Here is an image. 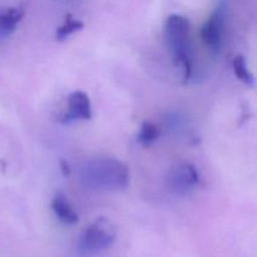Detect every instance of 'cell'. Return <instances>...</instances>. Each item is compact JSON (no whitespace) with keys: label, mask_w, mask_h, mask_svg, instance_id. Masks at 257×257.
Returning <instances> with one entry per match:
<instances>
[{"label":"cell","mask_w":257,"mask_h":257,"mask_svg":"<svg viewBox=\"0 0 257 257\" xmlns=\"http://www.w3.org/2000/svg\"><path fill=\"white\" fill-rule=\"evenodd\" d=\"M82 182L92 190H124L130 183V171L119 160L98 157L88 161L82 170Z\"/></svg>","instance_id":"cell-1"},{"label":"cell","mask_w":257,"mask_h":257,"mask_svg":"<svg viewBox=\"0 0 257 257\" xmlns=\"http://www.w3.org/2000/svg\"><path fill=\"white\" fill-rule=\"evenodd\" d=\"M190 20L180 14H172L165 23V40L170 49L175 64L182 65L185 69V79L191 77V58L188 54L190 45Z\"/></svg>","instance_id":"cell-2"},{"label":"cell","mask_w":257,"mask_h":257,"mask_svg":"<svg viewBox=\"0 0 257 257\" xmlns=\"http://www.w3.org/2000/svg\"><path fill=\"white\" fill-rule=\"evenodd\" d=\"M117 236L115 226L105 217H98L84 230L80 237V247L89 252H98L109 248Z\"/></svg>","instance_id":"cell-3"},{"label":"cell","mask_w":257,"mask_h":257,"mask_svg":"<svg viewBox=\"0 0 257 257\" xmlns=\"http://www.w3.org/2000/svg\"><path fill=\"white\" fill-rule=\"evenodd\" d=\"M200 183V175L195 166L186 161L176 162L166 175L168 191L177 196H186Z\"/></svg>","instance_id":"cell-4"},{"label":"cell","mask_w":257,"mask_h":257,"mask_svg":"<svg viewBox=\"0 0 257 257\" xmlns=\"http://www.w3.org/2000/svg\"><path fill=\"white\" fill-rule=\"evenodd\" d=\"M223 32H225V12L222 8L216 9L210 15L201 29V38L206 47L213 53H220L223 44Z\"/></svg>","instance_id":"cell-5"},{"label":"cell","mask_w":257,"mask_h":257,"mask_svg":"<svg viewBox=\"0 0 257 257\" xmlns=\"http://www.w3.org/2000/svg\"><path fill=\"white\" fill-rule=\"evenodd\" d=\"M67 113L64 114V122H73L77 119L88 120L92 118V104L87 93L75 90L68 95Z\"/></svg>","instance_id":"cell-6"},{"label":"cell","mask_w":257,"mask_h":257,"mask_svg":"<svg viewBox=\"0 0 257 257\" xmlns=\"http://www.w3.org/2000/svg\"><path fill=\"white\" fill-rule=\"evenodd\" d=\"M25 10L23 7L0 8V38L12 35L22 22Z\"/></svg>","instance_id":"cell-7"},{"label":"cell","mask_w":257,"mask_h":257,"mask_svg":"<svg viewBox=\"0 0 257 257\" xmlns=\"http://www.w3.org/2000/svg\"><path fill=\"white\" fill-rule=\"evenodd\" d=\"M52 210L55 213L57 218L65 225H75L79 221V217L73 210L72 205L68 198L62 192L57 193L52 201Z\"/></svg>","instance_id":"cell-8"},{"label":"cell","mask_w":257,"mask_h":257,"mask_svg":"<svg viewBox=\"0 0 257 257\" xmlns=\"http://www.w3.org/2000/svg\"><path fill=\"white\" fill-rule=\"evenodd\" d=\"M161 131L155 123L152 122H143L141 124L140 132L137 135V141L141 143L142 146L147 147V146H151L152 143H155L156 141L160 138Z\"/></svg>","instance_id":"cell-9"},{"label":"cell","mask_w":257,"mask_h":257,"mask_svg":"<svg viewBox=\"0 0 257 257\" xmlns=\"http://www.w3.org/2000/svg\"><path fill=\"white\" fill-rule=\"evenodd\" d=\"M232 67L237 79H240L241 82L250 85V87H252V85L255 84V77H253L252 73L248 70L247 63H246V59L243 55H236L235 59H233L232 62Z\"/></svg>","instance_id":"cell-10"},{"label":"cell","mask_w":257,"mask_h":257,"mask_svg":"<svg viewBox=\"0 0 257 257\" xmlns=\"http://www.w3.org/2000/svg\"><path fill=\"white\" fill-rule=\"evenodd\" d=\"M84 28V23L82 20H77L72 17V15H67L64 23L60 25L57 29V33H55V37H57V40H65L69 35H72L73 33L78 32V30H82Z\"/></svg>","instance_id":"cell-11"},{"label":"cell","mask_w":257,"mask_h":257,"mask_svg":"<svg viewBox=\"0 0 257 257\" xmlns=\"http://www.w3.org/2000/svg\"><path fill=\"white\" fill-rule=\"evenodd\" d=\"M59 165H60V170H62L63 175H64V176H69V175H70V167H69V165H68V163L65 162L64 160L60 161Z\"/></svg>","instance_id":"cell-12"}]
</instances>
